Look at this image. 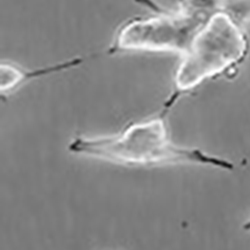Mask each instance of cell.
I'll return each instance as SVG.
<instances>
[{
	"instance_id": "obj_1",
	"label": "cell",
	"mask_w": 250,
	"mask_h": 250,
	"mask_svg": "<svg viewBox=\"0 0 250 250\" xmlns=\"http://www.w3.org/2000/svg\"><path fill=\"white\" fill-rule=\"evenodd\" d=\"M177 102L167 98L154 116L132 122L122 130L105 135H78L68 144L72 154L132 168L197 165L233 171V161L197 147L175 143L167 125V115Z\"/></svg>"
},
{
	"instance_id": "obj_2",
	"label": "cell",
	"mask_w": 250,
	"mask_h": 250,
	"mask_svg": "<svg viewBox=\"0 0 250 250\" xmlns=\"http://www.w3.org/2000/svg\"><path fill=\"white\" fill-rule=\"evenodd\" d=\"M248 45L241 27L222 13L213 15L180 57L173 93L181 97L204 81L234 69L245 59Z\"/></svg>"
},
{
	"instance_id": "obj_3",
	"label": "cell",
	"mask_w": 250,
	"mask_h": 250,
	"mask_svg": "<svg viewBox=\"0 0 250 250\" xmlns=\"http://www.w3.org/2000/svg\"><path fill=\"white\" fill-rule=\"evenodd\" d=\"M138 1L152 7L156 14L125 22L117 30L107 53H174L181 57L188 51L196 35L212 17L188 11L181 6L166 10L157 7L150 0Z\"/></svg>"
},
{
	"instance_id": "obj_4",
	"label": "cell",
	"mask_w": 250,
	"mask_h": 250,
	"mask_svg": "<svg viewBox=\"0 0 250 250\" xmlns=\"http://www.w3.org/2000/svg\"><path fill=\"white\" fill-rule=\"evenodd\" d=\"M91 56H75L67 60H62L56 63L27 69L12 62H3L0 65V92L2 96H7L19 88H21L32 80L45 76L65 72L79 67Z\"/></svg>"
},
{
	"instance_id": "obj_5",
	"label": "cell",
	"mask_w": 250,
	"mask_h": 250,
	"mask_svg": "<svg viewBox=\"0 0 250 250\" xmlns=\"http://www.w3.org/2000/svg\"><path fill=\"white\" fill-rule=\"evenodd\" d=\"M220 13L242 28L250 23V0H222Z\"/></svg>"
},
{
	"instance_id": "obj_6",
	"label": "cell",
	"mask_w": 250,
	"mask_h": 250,
	"mask_svg": "<svg viewBox=\"0 0 250 250\" xmlns=\"http://www.w3.org/2000/svg\"><path fill=\"white\" fill-rule=\"evenodd\" d=\"M243 229L245 231H250V218L244 223L243 225Z\"/></svg>"
}]
</instances>
